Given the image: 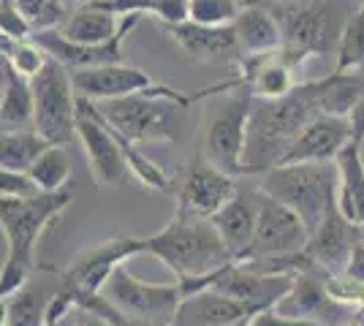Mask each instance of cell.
<instances>
[{"instance_id": "cell-1", "label": "cell", "mask_w": 364, "mask_h": 326, "mask_svg": "<svg viewBox=\"0 0 364 326\" xmlns=\"http://www.w3.org/2000/svg\"><path fill=\"white\" fill-rule=\"evenodd\" d=\"M141 253H150L166 266L185 294L207 288L210 275L234 261L210 217L182 212H174L161 232L141 237Z\"/></svg>"}, {"instance_id": "cell-2", "label": "cell", "mask_w": 364, "mask_h": 326, "mask_svg": "<svg viewBox=\"0 0 364 326\" xmlns=\"http://www.w3.org/2000/svg\"><path fill=\"white\" fill-rule=\"evenodd\" d=\"M74 193L36 190L31 196H0V229L6 237V261L0 266V299L19 291L36 272V248L49 223H55L71 204Z\"/></svg>"}, {"instance_id": "cell-3", "label": "cell", "mask_w": 364, "mask_h": 326, "mask_svg": "<svg viewBox=\"0 0 364 326\" xmlns=\"http://www.w3.org/2000/svg\"><path fill=\"white\" fill-rule=\"evenodd\" d=\"M318 114L316 82H302L283 98H253L242 174H264L277 166L296 134Z\"/></svg>"}, {"instance_id": "cell-4", "label": "cell", "mask_w": 364, "mask_h": 326, "mask_svg": "<svg viewBox=\"0 0 364 326\" xmlns=\"http://www.w3.org/2000/svg\"><path fill=\"white\" fill-rule=\"evenodd\" d=\"M198 95H188L166 85H155L152 90H144V93L92 101V104L112 131H117L120 136L141 147V144L177 141L180 114Z\"/></svg>"}, {"instance_id": "cell-5", "label": "cell", "mask_w": 364, "mask_h": 326, "mask_svg": "<svg viewBox=\"0 0 364 326\" xmlns=\"http://www.w3.org/2000/svg\"><path fill=\"white\" fill-rule=\"evenodd\" d=\"M267 196L277 199L302 217L313 234L337 210L340 196V166L337 161L318 163H280L264 171L261 188Z\"/></svg>"}, {"instance_id": "cell-6", "label": "cell", "mask_w": 364, "mask_h": 326, "mask_svg": "<svg viewBox=\"0 0 364 326\" xmlns=\"http://www.w3.org/2000/svg\"><path fill=\"white\" fill-rule=\"evenodd\" d=\"M253 196H256V234L240 261H253L267 272H299L310 266L304 259L310 232L302 217L286 204L267 196L264 190Z\"/></svg>"}, {"instance_id": "cell-7", "label": "cell", "mask_w": 364, "mask_h": 326, "mask_svg": "<svg viewBox=\"0 0 364 326\" xmlns=\"http://www.w3.org/2000/svg\"><path fill=\"white\" fill-rule=\"evenodd\" d=\"M350 11L353 9H348V0H307L299 9H289L280 22L283 58L294 68H302V63L310 58L334 55Z\"/></svg>"}, {"instance_id": "cell-8", "label": "cell", "mask_w": 364, "mask_h": 326, "mask_svg": "<svg viewBox=\"0 0 364 326\" xmlns=\"http://www.w3.org/2000/svg\"><path fill=\"white\" fill-rule=\"evenodd\" d=\"M33 87V128L49 144H68L76 139V90L71 71L58 60L44 63V68L31 77Z\"/></svg>"}, {"instance_id": "cell-9", "label": "cell", "mask_w": 364, "mask_h": 326, "mask_svg": "<svg viewBox=\"0 0 364 326\" xmlns=\"http://www.w3.org/2000/svg\"><path fill=\"white\" fill-rule=\"evenodd\" d=\"M101 294L131 321V326H168L185 291L180 280L147 283V280H139L134 272H128L125 264H120L109 275Z\"/></svg>"}, {"instance_id": "cell-10", "label": "cell", "mask_w": 364, "mask_h": 326, "mask_svg": "<svg viewBox=\"0 0 364 326\" xmlns=\"http://www.w3.org/2000/svg\"><path fill=\"white\" fill-rule=\"evenodd\" d=\"M250 112H253V93L240 79L231 87V95H226L210 114V123L204 128V158L231 177L242 174Z\"/></svg>"}, {"instance_id": "cell-11", "label": "cell", "mask_w": 364, "mask_h": 326, "mask_svg": "<svg viewBox=\"0 0 364 326\" xmlns=\"http://www.w3.org/2000/svg\"><path fill=\"white\" fill-rule=\"evenodd\" d=\"M139 253H141V237H112V239H104L92 248H85L63 269L60 288L79 308L85 299L101 294L109 275Z\"/></svg>"}, {"instance_id": "cell-12", "label": "cell", "mask_w": 364, "mask_h": 326, "mask_svg": "<svg viewBox=\"0 0 364 326\" xmlns=\"http://www.w3.org/2000/svg\"><path fill=\"white\" fill-rule=\"evenodd\" d=\"M274 310L286 313V315L313 318V321H321L326 326H340L362 315L356 305L343 302L332 294L329 275L316 269V266H304L294 275L291 291L274 305Z\"/></svg>"}, {"instance_id": "cell-13", "label": "cell", "mask_w": 364, "mask_h": 326, "mask_svg": "<svg viewBox=\"0 0 364 326\" xmlns=\"http://www.w3.org/2000/svg\"><path fill=\"white\" fill-rule=\"evenodd\" d=\"M76 139L82 141L95 183L101 188H117L128 174L122 147L112 128L104 123L98 109L87 98H76Z\"/></svg>"}, {"instance_id": "cell-14", "label": "cell", "mask_w": 364, "mask_h": 326, "mask_svg": "<svg viewBox=\"0 0 364 326\" xmlns=\"http://www.w3.org/2000/svg\"><path fill=\"white\" fill-rule=\"evenodd\" d=\"M296 272H267L253 261H231L210 275V288L240 299L256 313L274 308L291 291Z\"/></svg>"}, {"instance_id": "cell-15", "label": "cell", "mask_w": 364, "mask_h": 326, "mask_svg": "<svg viewBox=\"0 0 364 326\" xmlns=\"http://www.w3.org/2000/svg\"><path fill=\"white\" fill-rule=\"evenodd\" d=\"M141 14H125L122 16L120 31L109 38L107 44H79L65 38L58 28L52 31H36L31 38L46 52V58L63 63L65 68H92V65H109V63H122V41L128 38V33L139 25Z\"/></svg>"}, {"instance_id": "cell-16", "label": "cell", "mask_w": 364, "mask_h": 326, "mask_svg": "<svg viewBox=\"0 0 364 326\" xmlns=\"http://www.w3.org/2000/svg\"><path fill=\"white\" fill-rule=\"evenodd\" d=\"M237 193H240L237 177L213 166L204 156H196L191 161V169L177 193V212L193 217H213Z\"/></svg>"}, {"instance_id": "cell-17", "label": "cell", "mask_w": 364, "mask_h": 326, "mask_svg": "<svg viewBox=\"0 0 364 326\" xmlns=\"http://www.w3.org/2000/svg\"><path fill=\"white\" fill-rule=\"evenodd\" d=\"M364 237V229L350 223L348 217L340 212V207L321 223L316 232L310 234L304 259L307 264L326 272V275H343L348 264V256L353 245Z\"/></svg>"}, {"instance_id": "cell-18", "label": "cell", "mask_w": 364, "mask_h": 326, "mask_svg": "<svg viewBox=\"0 0 364 326\" xmlns=\"http://www.w3.org/2000/svg\"><path fill=\"white\" fill-rule=\"evenodd\" d=\"M353 141L348 117L334 114H318L316 120L304 125L291 141L280 163H318V161H334ZM277 163V166H280Z\"/></svg>"}, {"instance_id": "cell-19", "label": "cell", "mask_w": 364, "mask_h": 326, "mask_svg": "<svg viewBox=\"0 0 364 326\" xmlns=\"http://www.w3.org/2000/svg\"><path fill=\"white\" fill-rule=\"evenodd\" d=\"M253 315L256 310L250 305L207 286L182 296L168 326H247Z\"/></svg>"}, {"instance_id": "cell-20", "label": "cell", "mask_w": 364, "mask_h": 326, "mask_svg": "<svg viewBox=\"0 0 364 326\" xmlns=\"http://www.w3.org/2000/svg\"><path fill=\"white\" fill-rule=\"evenodd\" d=\"M71 71V68H68ZM76 95L87 101H109L152 90L155 82L141 68L125 65V63H109V65H92V68H74L71 71Z\"/></svg>"}, {"instance_id": "cell-21", "label": "cell", "mask_w": 364, "mask_h": 326, "mask_svg": "<svg viewBox=\"0 0 364 326\" xmlns=\"http://www.w3.org/2000/svg\"><path fill=\"white\" fill-rule=\"evenodd\" d=\"M168 36L182 49L185 58L196 63L231 60L240 55V44L231 25H198V22H180L168 25Z\"/></svg>"}, {"instance_id": "cell-22", "label": "cell", "mask_w": 364, "mask_h": 326, "mask_svg": "<svg viewBox=\"0 0 364 326\" xmlns=\"http://www.w3.org/2000/svg\"><path fill=\"white\" fill-rule=\"evenodd\" d=\"M294 65L283 52H267V55H242V85L253 93V98H283L296 87L294 82Z\"/></svg>"}, {"instance_id": "cell-23", "label": "cell", "mask_w": 364, "mask_h": 326, "mask_svg": "<svg viewBox=\"0 0 364 326\" xmlns=\"http://www.w3.org/2000/svg\"><path fill=\"white\" fill-rule=\"evenodd\" d=\"M231 28L240 44V55H267L283 47L280 19L264 6H242Z\"/></svg>"}, {"instance_id": "cell-24", "label": "cell", "mask_w": 364, "mask_h": 326, "mask_svg": "<svg viewBox=\"0 0 364 326\" xmlns=\"http://www.w3.org/2000/svg\"><path fill=\"white\" fill-rule=\"evenodd\" d=\"M210 220H213L218 237L223 239L226 250L231 253V259L240 261L245 256V250L250 248V242H253V234H256V196L245 199V196L237 193Z\"/></svg>"}, {"instance_id": "cell-25", "label": "cell", "mask_w": 364, "mask_h": 326, "mask_svg": "<svg viewBox=\"0 0 364 326\" xmlns=\"http://www.w3.org/2000/svg\"><path fill=\"white\" fill-rule=\"evenodd\" d=\"M340 166V196L337 207L340 212L348 217L350 223L364 229V161H362V144L350 141L348 147L334 158Z\"/></svg>"}, {"instance_id": "cell-26", "label": "cell", "mask_w": 364, "mask_h": 326, "mask_svg": "<svg viewBox=\"0 0 364 326\" xmlns=\"http://www.w3.org/2000/svg\"><path fill=\"white\" fill-rule=\"evenodd\" d=\"M122 16L112 14V11H104L92 3H82L76 6L71 14L65 16L58 31L71 38V41H79V44H107L114 33L120 31Z\"/></svg>"}, {"instance_id": "cell-27", "label": "cell", "mask_w": 364, "mask_h": 326, "mask_svg": "<svg viewBox=\"0 0 364 326\" xmlns=\"http://www.w3.org/2000/svg\"><path fill=\"white\" fill-rule=\"evenodd\" d=\"M362 93H364L362 68H356V71H332L329 77L316 79V95H318L321 114L350 117V112L359 104Z\"/></svg>"}, {"instance_id": "cell-28", "label": "cell", "mask_w": 364, "mask_h": 326, "mask_svg": "<svg viewBox=\"0 0 364 326\" xmlns=\"http://www.w3.org/2000/svg\"><path fill=\"white\" fill-rule=\"evenodd\" d=\"M58 288H49L44 283L28 280L19 291L6 296V318L9 326H46V308Z\"/></svg>"}, {"instance_id": "cell-29", "label": "cell", "mask_w": 364, "mask_h": 326, "mask_svg": "<svg viewBox=\"0 0 364 326\" xmlns=\"http://www.w3.org/2000/svg\"><path fill=\"white\" fill-rule=\"evenodd\" d=\"M31 128H33L31 79L19 77L14 71V77L9 79L6 90L0 95V131H31Z\"/></svg>"}, {"instance_id": "cell-30", "label": "cell", "mask_w": 364, "mask_h": 326, "mask_svg": "<svg viewBox=\"0 0 364 326\" xmlns=\"http://www.w3.org/2000/svg\"><path fill=\"white\" fill-rule=\"evenodd\" d=\"M49 147L38 131H0V169H11L28 174L33 161Z\"/></svg>"}, {"instance_id": "cell-31", "label": "cell", "mask_w": 364, "mask_h": 326, "mask_svg": "<svg viewBox=\"0 0 364 326\" xmlns=\"http://www.w3.org/2000/svg\"><path fill=\"white\" fill-rule=\"evenodd\" d=\"M28 177H31L33 185L44 193L65 190L68 180H71V156L65 153L63 144H49L44 153L33 161Z\"/></svg>"}, {"instance_id": "cell-32", "label": "cell", "mask_w": 364, "mask_h": 326, "mask_svg": "<svg viewBox=\"0 0 364 326\" xmlns=\"http://www.w3.org/2000/svg\"><path fill=\"white\" fill-rule=\"evenodd\" d=\"M364 68V0L350 11L340 36V47L334 52V71Z\"/></svg>"}, {"instance_id": "cell-33", "label": "cell", "mask_w": 364, "mask_h": 326, "mask_svg": "<svg viewBox=\"0 0 364 326\" xmlns=\"http://www.w3.org/2000/svg\"><path fill=\"white\" fill-rule=\"evenodd\" d=\"M14 3L25 14V19L31 22L33 33L60 28L68 16V6L63 0H14Z\"/></svg>"}, {"instance_id": "cell-34", "label": "cell", "mask_w": 364, "mask_h": 326, "mask_svg": "<svg viewBox=\"0 0 364 326\" xmlns=\"http://www.w3.org/2000/svg\"><path fill=\"white\" fill-rule=\"evenodd\" d=\"M3 52L9 55V60L14 65V71L19 77H36L41 68H44V63L49 60L46 58V52L33 38H19V41H6V47Z\"/></svg>"}, {"instance_id": "cell-35", "label": "cell", "mask_w": 364, "mask_h": 326, "mask_svg": "<svg viewBox=\"0 0 364 326\" xmlns=\"http://www.w3.org/2000/svg\"><path fill=\"white\" fill-rule=\"evenodd\" d=\"M242 0H191V22L198 25H231Z\"/></svg>"}, {"instance_id": "cell-36", "label": "cell", "mask_w": 364, "mask_h": 326, "mask_svg": "<svg viewBox=\"0 0 364 326\" xmlns=\"http://www.w3.org/2000/svg\"><path fill=\"white\" fill-rule=\"evenodd\" d=\"M31 22L16 9L14 0H0V36L19 41V38H31Z\"/></svg>"}, {"instance_id": "cell-37", "label": "cell", "mask_w": 364, "mask_h": 326, "mask_svg": "<svg viewBox=\"0 0 364 326\" xmlns=\"http://www.w3.org/2000/svg\"><path fill=\"white\" fill-rule=\"evenodd\" d=\"M147 14L158 16L164 25H180L191 19V0H150Z\"/></svg>"}, {"instance_id": "cell-38", "label": "cell", "mask_w": 364, "mask_h": 326, "mask_svg": "<svg viewBox=\"0 0 364 326\" xmlns=\"http://www.w3.org/2000/svg\"><path fill=\"white\" fill-rule=\"evenodd\" d=\"M247 326H326V324L313 321V318H302V315H286V313H277L274 308H267V310L256 313Z\"/></svg>"}, {"instance_id": "cell-39", "label": "cell", "mask_w": 364, "mask_h": 326, "mask_svg": "<svg viewBox=\"0 0 364 326\" xmlns=\"http://www.w3.org/2000/svg\"><path fill=\"white\" fill-rule=\"evenodd\" d=\"M38 188L31 183L28 174L11 169H0V196H31Z\"/></svg>"}, {"instance_id": "cell-40", "label": "cell", "mask_w": 364, "mask_h": 326, "mask_svg": "<svg viewBox=\"0 0 364 326\" xmlns=\"http://www.w3.org/2000/svg\"><path fill=\"white\" fill-rule=\"evenodd\" d=\"M343 278L350 280V283L364 286V237L353 245V250H350L348 264H346V269H343Z\"/></svg>"}, {"instance_id": "cell-41", "label": "cell", "mask_w": 364, "mask_h": 326, "mask_svg": "<svg viewBox=\"0 0 364 326\" xmlns=\"http://www.w3.org/2000/svg\"><path fill=\"white\" fill-rule=\"evenodd\" d=\"M348 120H350V131H353V141L362 144L364 141V93H362V98H359V104L353 107Z\"/></svg>"}, {"instance_id": "cell-42", "label": "cell", "mask_w": 364, "mask_h": 326, "mask_svg": "<svg viewBox=\"0 0 364 326\" xmlns=\"http://www.w3.org/2000/svg\"><path fill=\"white\" fill-rule=\"evenodd\" d=\"M74 318H76V326H117L112 324V321H107V318H98V315H92L87 310H79V308L74 310Z\"/></svg>"}, {"instance_id": "cell-43", "label": "cell", "mask_w": 364, "mask_h": 326, "mask_svg": "<svg viewBox=\"0 0 364 326\" xmlns=\"http://www.w3.org/2000/svg\"><path fill=\"white\" fill-rule=\"evenodd\" d=\"M11 77H14V65H11L9 55H6L3 47H0V95H3V90H6V85H9V79Z\"/></svg>"}, {"instance_id": "cell-44", "label": "cell", "mask_w": 364, "mask_h": 326, "mask_svg": "<svg viewBox=\"0 0 364 326\" xmlns=\"http://www.w3.org/2000/svg\"><path fill=\"white\" fill-rule=\"evenodd\" d=\"M46 326H76V318H74V313H68V315H63L58 321H49Z\"/></svg>"}, {"instance_id": "cell-45", "label": "cell", "mask_w": 364, "mask_h": 326, "mask_svg": "<svg viewBox=\"0 0 364 326\" xmlns=\"http://www.w3.org/2000/svg\"><path fill=\"white\" fill-rule=\"evenodd\" d=\"M0 326H9V318H6V302L0 299Z\"/></svg>"}, {"instance_id": "cell-46", "label": "cell", "mask_w": 364, "mask_h": 326, "mask_svg": "<svg viewBox=\"0 0 364 326\" xmlns=\"http://www.w3.org/2000/svg\"><path fill=\"white\" fill-rule=\"evenodd\" d=\"M340 326H364L362 324V315H359V318H353V321H346V324H340Z\"/></svg>"}, {"instance_id": "cell-47", "label": "cell", "mask_w": 364, "mask_h": 326, "mask_svg": "<svg viewBox=\"0 0 364 326\" xmlns=\"http://www.w3.org/2000/svg\"><path fill=\"white\" fill-rule=\"evenodd\" d=\"M65 6H76V3H85V0H63Z\"/></svg>"}, {"instance_id": "cell-48", "label": "cell", "mask_w": 364, "mask_h": 326, "mask_svg": "<svg viewBox=\"0 0 364 326\" xmlns=\"http://www.w3.org/2000/svg\"><path fill=\"white\" fill-rule=\"evenodd\" d=\"M6 41H9V38H3V36H0V47H3V44H6Z\"/></svg>"}, {"instance_id": "cell-49", "label": "cell", "mask_w": 364, "mask_h": 326, "mask_svg": "<svg viewBox=\"0 0 364 326\" xmlns=\"http://www.w3.org/2000/svg\"><path fill=\"white\" fill-rule=\"evenodd\" d=\"M362 324H364V313H362Z\"/></svg>"}]
</instances>
